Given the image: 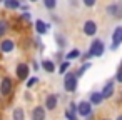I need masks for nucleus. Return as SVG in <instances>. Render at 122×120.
Here are the masks:
<instances>
[{"label":"nucleus","instance_id":"obj_4","mask_svg":"<svg viewBox=\"0 0 122 120\" xmlns=\"http://www.w3.org/2000/svg\"><path fill=\"white\" fill-rule=\"evenodd\" d=\"M122 43V27L117 25L112 32V43H110V50H115L119 48V45Z\"/></svg>","mask_w":122,"mask_h":120},{"label":"nucleus","instance_id":"obj_18","mask_svg":"<svg viewBox=\"0 0 122 120\" xmlns=\"http://www.w3.org/2000/svg\"><path fill=\"white\" fill-rule=\"evenodd\" d=\"M80 55H82V53H80V50H79V48H72V50H70V52L65 55V60H69V62H70V60H75V58H79Z\"/></svg>","mask_w":122,"mask_h":120},{"label":"nucleus","instance_id":"obj_16","mask_svg":"<svg viewBox=\"0 0 122 120\" xmlns=\"http://www.w3.org/2000/svg\"><path fill=\"white\" fill-rule=\"evenodd\" d=\"M42 68H44L45 72H49V73H54V72H55V63H54L52 60H44V62H42Z\"/></svg>","mask_w":122,"mask_h":120},{"label":"nucleus","instance_id":"obj_6","mask_svg":"<svg viewBox=\"0 0 122 120\" xmlns=\"http://www.w3.org/2000/svg\"><path fill=\"white\" fill-rule=\"evenodd\" d=\"M12 88H14V85H12V80H10L9 77L2 78V82H0V93H2V95L5 97V95H9V93L12 92Z\"/></svg>","mask_w":122,"mask_h":120},{"label":"nucleus","instance_id":"obj_21","mask_svg":"<svg viewBox=\"0 0 122 120\" xmlns=\"http://www.w3.org/2000/svg\"><path fill=\"white\" fill-rule=\"evenodd\" d=\"M7 32H9V22L0 20V37H4Z\"/></svg>","mask_w":122,"mask_h":120},{"label":"nucleus","instance_id":"obj_8","mask_svg":"<svg viewBox=\"0 0 122 120\" xmlns=\"http://www.w3.org/2000/svg\"><path fill=\"white\" fill-rule=\"evenodd\" d=\"M114 90H115V87H114V82H112V80H109V82L104 85V88L100 90V93H102L104 100H105V98H110V97L114 95Z\"/></svg>","mask_w":122,"mask_h":120},{"label":"nucleus","instance_id":"obj_32","mask_svg":"<svg viewBox=\"0 0 122 120\" xmlns=\"http://www.w3.org/2000/svg\"><path fill=\"white\" fill-rule=\"evenodd\" d=\"M2 2H4V0H0V4H2Z\"/></svg>","mask_w":122,"mask_h":120},{"label":"nucleus","instance_id":"obj_26","mask_svg":"<svg viewBox=\"0 0 122 120\" xmlns=\"http://www.w3.org/2000/svg\"><path fill=\"white\" fill-rule=\"evenodd\" d=\"M115 80H117V82H122V68H119V72H117V75H115Z\"/></svg>","mask_w":122,"mask_h":120},{"label":"nucleus","instance_id":"obj_23","mask_svg":"<svg viewBox=\"0 0 122 120\" xmlns=\"http://www.w3.org/2000/svg\"><path fill=\"white\" fill-rule=\"evenodd\" d=\"M37 82H39V78H37V77H32V78H29V80H27V87H29V88H32Z\"/></svg>","mask_w":122,"mask_h":120},{"label":"nucleus","instance_id":"obj_9","mask_svg":"<svg viewBox=\"0 0 122 120\" xmlns=\"http://www.w3.org/2000/svg\"><path fill=\"white\" fill-rule=\"evenodd\" d=\"M107 14L112 17H122V4H110L107 5Z\"/></svg>","mask_w":122,"mask_h":120},{"label":"nucleus","instance_id":"obj_33","mask_svg":"<svg viewBox=\"0 0 122 120\" xmlns=\"http://www.w3.org/2000/svg\"><path fill=\"white\" fill-rule=\"evenodd\" d=\"M104 120H109V118H104Z\"/></svg>","mask_w":122,"mask_h":120},{"label":"nucleus","instance_id":"obj_3","mask_svg":"<svg viewBox=\"0 0 122 120\" xmlns=\"http://www.w3.org/2000/svg\"><path fill=\"white\" fill-rule=\"evenodd\" d=\"M92 107H94V105H92L89 100H82V102L77 103V113H79L80 117H90Z\"/></svg>","mask_w":122,"mask_h":120},{"label":"nucleus","instance_id":"obj_10","mask_svg":"<svg viewBox=\"0 0 122 120\" xmlns=\"http://www.w3.org/2000/svg\"><path fill=\"white\" fill-rule=\"evenodd\" d=\"M32 120H45V108L42 105H37L32 110Z\"/></svg>","mask_w":122,"mask_h":120},{"label":"nucleus","instance_id":"obj_14","mask_svg":"<svg viewBox=\"0 0 122 120\" xmlns=\"http://www.w3.org/2000/svg\"><path fill=\"white\" fill-rule=\"evenodd\" d=\"M89 102H90L92 105H100V103L104 102V97H102V93H100V92H92V93H90Z\"/></svg>","mask_w":122,"mask_h":120},{"label":"nucleus","instance_id":"obj_11","mask_svg":"<svg viewBox=\"0 0 122 120\" xmlns=\"http://www.w3.org/2000/svg\"><path fill=\"white\" fill-rule=\"evenodd\" d=\"M14 48H15V43L10 38H5V40H2V43H0V50H2L4 53H10Z\"/></svg>","mask_w":122,"mask_h":120},{"label":"nucleus","instance_id":"obj_30","mask_svg":"<svg viewBox=\"0 0 122 120\" xmlns=\"http://www.w3.org/2000/svg\"><path fill=\"white\" fill-rule=\"evenodd\" d=\"M115 120H122V115H120V117H117V118H115Z\"/></svg>","mask_w":122,"mask_h":120},{"label":"nucleus","instance_id":"obj_19","mask_svg":"<svg viewBox=\"0 0 122 120\" xmlns=\"http://www.w3.org/2000/svg\"><path fill=\"white\" fill-rule=\"evenodd\" d=\"M69 67H70V62H69V60H64V62L59 65V73H62V75L67 73V72H69Z\"/></svg>","mask_w":122,"mask_h":120},{"label":"nucleus","instance_id":"obj_1","mask_svg":"<svg viewBox=\"0 0 122 120\" xmlns=\"http://www.w3.org/2000/svg\"><path fill=\"white\" fill-rule=\"evenodd\" d=\"M64 75H65L64 77V88H65V92H75L77 83H79V77L74 72H67Z\"/></svg>","mask_w":122,"mask_h":120},{"label":"nucleus","instance_id":"obj_20","mask_svg":"<svg viewBox=\"0 0 122 120\" xmlns=\"http://www.w3.org/2000/svg\"><path fill=\"white\" fill-rule=\"evenodd\" d=\"M42 2H44V7L47 10H54L57 7V0H42Z\"/></svg>","mask_w":122,"mask_h":120},{"label":"nucleus","instance_id":"obj_2","mask_svg":"<svg viewBox=\"0 0 122 120\" xmlns=\"http://www.w3.org/2000/svg\"><path fill=\"white\" fill-rule=\"evenodd\" d=\"M104 52H105V45H104V42H102L100 38H94L92 43H90V47H89V53H90V57H102Z\"/></svg>","mask_w":122,"mask_h":120},{"label":"nucleus","instance_id":"obj_29","mask_svg":"<svg viewBox=\"0 0 122 120\" xmlns=\"http://www.w3.org/2000/svg\"><path fill=\"white\" fill-rule=\"evenodd\" d=\"M22 17H24L25 20H30V14H29V12H24V15H22Z\"/></svg>","mask_w":122,"mask_h":120},{"label":"nucleus","instance_id":"obj_25","mask_svg":"<svg viewBox=\"0 0 122 120\" xmlns=\"http://www.w3.org/2000/svg\"><path fill=\"white\" fill-rule=\"evenodd\" d=\"M95 2H97V0H82V4H84L85 7H94Z\"/></svg>","mask_w":122,"mask_h":120},{"label":"nucleus","instance_id":"obj_17","mask_svg":"<svg viewBox=\"0 0 122 120\" xmlns=\"http://www.w3.org/2000/svg\"><path fill=\"white\" fill-rule=\"evenodd\" d=\"M12 117H14V120H25V112H24V108L17 107V108L12 112Z\"/></svg>","mask_w":122,"mask_h":120},{"label":"nucleus","instance_id":"obj_27","mask_svg":"<svg viewBox=\"0 0 122 120\" xmlns=\"http://www.w3.org/2000/svg\"><path fill=\"white\" fill-rule=\"evenodd\" d=\"M57 43H60V47H64V45H65V40H64V37H59V35H57Z\"/></svg>","mask_w":122,"mask_h":120},{"label":"nucleus","instance_id":"obj_24","mask_svg":"<svg viewBox=\"0 0 122 120\" xmlns=\"http://www.w3.org/2000/svg\"><path fill=\"white\" fill-rule=\"evenodd\" d=\"M65 117H67L69 120H77V115H75V112H70V110H67V112H65Z\"/></svg>","mask_w":122,"mask_h":120},{"label":"nucleus","instance_id":"obj_13","mask_svg":"<svg viewBox=\"0 0 122 120\" xmlns=\"http://www.w3.org/2000/svg\"><path fill=\"white\" fill-rule=\"evenodd\" d=\"M57 102H59V98H57L55 93L47 95V98H45V108H47V110H54V108L57 107Z\"/></svg>","mask_w":122,"mask_h":120},{"label":"nucleus","instance_id":"obj_28","mask_svg":"<svg viewBox=\"0 0 122 120\" xmlns=\"http://www.w3.org/2000/svg\"><path fill=\"white\" fill-rule=\"evenodd\" d=\"M69 110H70V112H75V113H77V103H70V105H69Z\"/></svg>","mask_w":122,"mask_h":120},{"label":"nucleus","instance_id":"obj_22","mask_svg":"<svg viewBox=\"0 0 122 120\" xmlns=\"http://www.w3.org/2000/svg\"><path fill=\"white\" fill-rule=\"evenodd\" d=\"M90 67H92V65H90V62H84V63H82V67H80V70H79L75 75H77V77H82V75H84V72H85V70H89Z\"/></svg>","mask_w":122,"mask_h":120},{"label":"nucleus","instance_id":"obj_31","mask_svg":"<svg viewBox=\"0 0 122 120\" xmlns=\"http://www.w3.org/2000/svg\"><path fill=\"white\" fill-rule=\"evenodd\" d=\"M29 2H32V4H34V2H37V0H29Z\"/></svg>","mask_w":122,"mask_h":120},{"label":"nucleus","instance_id":"obj_5","mask_svg":"<svg viewBox=\"0 0 122 120\" xmlns=\"http://www.w3.org/2000/svg\"><path fill=\"white\" fill-rule=\"evenodd\" d=\"M15 73H17V78L19 80H27L29 78V73H30V67L27 63H19Z\"/></svg>","mask_w":122,"mask_h":120},{"label":"nucleus","instance_id":"obj_12","mask_svg":"<svg viewBox=\"0 0 122 120\" xmlns=\"http://www.w3.org/2000/svg\"><path fill=\"white\" fill-rule=\"evenodd\" d=\"M34 25H35V30H37V34H39V35H45V34L49 32V24H45V22H44V20H40V19H39V20H35V24H34Z\"/></svg>","mask_w":122,"mask_h":120},{"label":"nucleus","instance_id":"obj_7","mask_svg":"<svg viewBox=\"0 0 122 120\" xmlns=\"http://www.w3.org/2000/svg\"><path fill=\"white\" fill-rule=\"evenodd\" d=\"M84 34H85L87 37H94V35L97 34V24H95L94 20H87V22L84 24Z\"/></svg>","mask_w":122,"mask_h":120},{"label":"nucleus","instance_id":"obj_15","mask_svg":"<svg viewBox=\"0 0 122 120\" xmlns=\"http://www.w3.org/2000/svg\"><path fill=\"white\" fill-rule=\"evenodd\" d=\"M4 5H5V9H9V10H17V9H20V0H4L2 2Z\"/></svg>","mask_w":122,"mask_h":120}]
</instances>
